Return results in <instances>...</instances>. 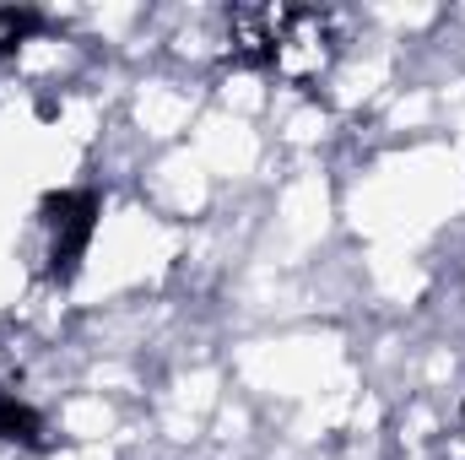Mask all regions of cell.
Masks as SVG:
<instances>
[{
    "instance_id": "6da1fadb",
    "label": "cell",
    "mask_w": 465,
    "mask_h": 460,
    "mask_svg": "<svg viewBox=\"0 0 465 460\" xmlns=\"http://www.w3.org/2000/svg\"><path fill=\"white\" fill-rule=\"evenodd\" d=\"M44 228H49V271L65 282L87 249V238L98 228V201L93 190H65V195H49L44 201Z\"/></svg>"
},
{
    "instance_id": "7a4b0ae2",
    "label": "cell",
    "mask_w": 465,
    "mask_h": 460,
    "mask_svg": "<svg viewBox=\"0 0 465 460\" xmlns=\"http://www.w3.org/2000/svg\"><path fill=\"white\" fill-rule=\"evenodd\" d=\"M0 439L5 445H27V450L44 445V417L27 401H16L11 390H0Z\"/></svg>"
},
{
    "instance_id": "3957f363",
    "label": "cell",
    "mask_w": 465,
    "mask_h": 460,
    "mask_svg": "<svg viewBox=\"0 0 465 460\" xmlns=\"http://www.w3.org/2000/svg\"><path fill=\"white\" fill-rule=\"evenodd\" d=\"M33 27H38V11H0V49L22 44Z\"/></svg>"
}]
</instances>
